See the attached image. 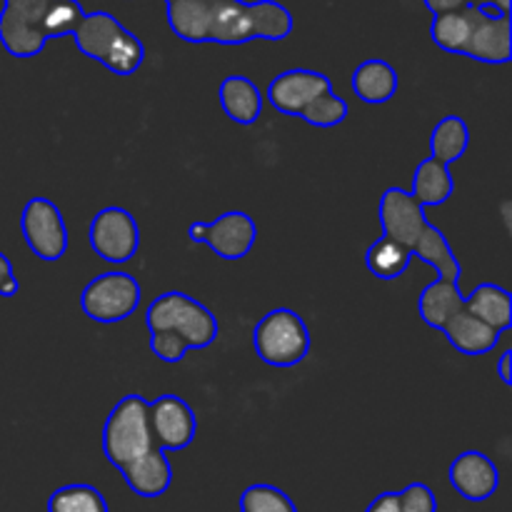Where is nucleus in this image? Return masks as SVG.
Wrapping results in <instances>:
<instances>
[{
	"mask_svg": "<svg viewBox=\"0 0 512 512\" xmlns=\"http://www.w3.org/2000/svg\"><path fill=\"white\" fill-rule=\"evenodd\" d=\"M510 363H512V350L508 348L498 358V375H500V380H503V383L508 385V388L512 385V368H510Z\"/></svg>",
	"mask_w": 512,
	"mask_h": 512,
	"instance_id": "72a5a7b5",
	"label": "nucleus"
},
{
	"mask_svg": "<svg viewBox=\"0 0 512 512\" xmlns=\"http://www.w3.org/2000/svg\"><path fill=\"white\" fill-rule=\"evenodd\" d=\"M20 233L35 258L58 263L68 250V225L58 205L48 198H30L20 213Z\"/></svg>",
	"mask_w": 512,
	"mask_h": 512,
	"instance_id": "9d476101",
	"label": "nucleus"
},
{
	"mask_svg": "<svg viewBox=\"0 0 512 512\" xmlns=\"http://www.w3.org/2000/svg\"><path fill=\"white\" fill-rule=\"evenodd\" d=\"M413 198L423 208H438L445 205L455 193V180L450 175V165L438 163L435 158L420 160L413 175Z\"/></svg>",
	"mask_w": 512,
	"mask_h": 512,
	"instance_id": "5701e85b",
	"label": "nucleus"
},
{
	"mask_svg": "<svg viewBox=\"0 0 512 512\" xmlns=\"http://www.w3.org/2000/svg\"><path fill=\"white\" fill-rule=\"evenodd\" d=\"M465 58L478 63L505 65L512 58V23L510 15H488L470 5V33L465 40Z\"/></svg>",
	"mask_w": 512,
	"mask_h": 512,
	"instance_id": "4468645a",
	"label": "nucleus"
},
{
	"mask_svg": "<svg viewBox=\"0 0 512 512\" xmlns=\"http://www.w3.org/2000/svg\"><path fill=\"white\" fill-rule=\"evenodd\" d=\"M148 333H173L185 340L190 350H205L218 340V318L208 305L180 290H165L145 308Z\"/></svg>",
	"mask_w": 512,
	"mask_h": 512,
	"instance_id": "20e7f679",
	"label": "nucleus"
},
{
	"mask_svg": "<svg viewBox=\"0 0 512 512\" xmlns=\"http://www.w3.org/2000/svg\"><path fill=\"white\" fill-rule=\"evenodd\" d=\"M20 293V283L15 278L13 263L8 260V255L0 253V298H15Z\"/></svg>",
	"mask_w": 512,
	"mask_h": 512,
	"instance_id": "7c9ffc66",
	"label": "nucleus"
},
{
	"mask_svg": "<svg viewBox=\"0 0 512 512\" xmlns=\"http://www.w3.org/2000/svg\"><path fill=\"white\" fill-rule=\"evenodd\" d=\"M348 113V103H345L335 90H330V93L320 95L315 103H310L308 108L300 113V118L308 125H313V128H338L340 123H345Z\"/></svg>",
	"mask_w": 512,
	"mask_h": 512,
	"instance_id": "cd10ccee",
	"label": "nucleus"
},
{
	"mask_svg": "<svg viewBox=\"0 0 512 512\" xmlns=\"http://www.w3.org/2000/svg\"><path fill=\"white\" fill-rule=\"evenodd\" d=\"M365 512H400L398 508V493L388 490V493H380L373 503L368 505Z\"/></svg>",
	"mask_w": 512,
	"mask_h": 512,
	"instance_id": "473e14b6",
	"label": "nucleus"
},
{
	"mask_svg": "<svg viewBox=\"0 0 512 512\" xmlns=\"http://www.w3.org/2000/svg\"><path fill=\"white\" fill-rule=\"evenodd\" d=\"M188 238L193 243L208 245L218 258L243 260L258 240V225L243 210H228L215 220H198L188 225Z\"/></svg>",
	"mask_w": 512,
	"mask_h": 512,
	"instance_id": "1a4fd4ad",
	"label": "nucleus"
},
{
	"mask_svg": "<svg viewBox=\"0 0 512 512\" xmlns=\"http://www.w3.org/2000/svg\"><path fill=\"white\" fill-rule=\"evenodd\" d=\"M148 420L155 448H160L163 453L168 450L178 453V450L190 448L195 433H198L193 408L178 395H160L153 403H148Z\"/></svg>",
	"mask_w": 512,
	"mask_h": 512,
	"instance_id": "9b49d317",
	"label": "nucleus"
},
{
	"mask_svg": "<svg viewBox=\"0 0 512 512\" xmlns=\"http://www.w3.org/2000/svg\"><path fill=\"white\" fill-rule=\"evenodd\" d=\"M333 83L325 73L310 68H293L283 70L280 75H275L268 85V103L273 105V110H278L280 115H290V118H300L305 108L310 103L320 98V95L330 93Z\"/></svg>",
	"mask_w": 512,
	"mask_h": 512,
	"instance_id": "ddd939ff",
	"label": "nucleus"
},
{
	"mask_svg": "<svg viewBox=\"0 0 512 512\" xmlns=\"http://www.w3.org/2000/svg\"><path fill=\"white\" fill-rule=\"evenodd\" d=\"M380 228H383V238L393 240V243L403 245V248L413 250L423 230L428 228V218H425V208L413 198V193L405 188H385L380 195L378 205Z\"/></svg>",
	"mask_w": 512,
	"mask_h": 512,
	"instance_id": "f8f14e48",
	"label": "nucleus"
},
{
	"mask_svg": "<svg viewBox=\"0 0 512 512\" xmlns=\"http://www.w3.org/2000/svg\"><path fill=\"white\" fill-rule=\"evenodd\" d=\"M220 108H223L225 118H230L238 125H253L258 123L260 113H263V93L258 85L245 75H228L218 88Z\"/></svg>",
	"mask_w": 512,
	"mask_h": 512,
	"instance_id": "f3484780",
	"label": "nucleus"
},
{
	"mask_svg": "<svg viewBox=\"0 0 512 512\" xmlns=\"http://www.w3.org/2000/svg\"><path fill=\"white\" fill-rule=\"evenodd\" d=\"M465 295L458 283L435 278L433 283L425 285L418 295V313L428 328H435L443 333L445 325L463 310Z\"/></svg>",
	"mask_w": 512,
	"mask_h": 512,
	"instance_id": "6ab92c4d",
	"label": "nucleus"
},
{
	"mask_svg": "<svg viewBox=\"0 0 512 512\" xmlns=\"http://www.w3.org/2000/svg\"><path fill=\"white\" fill-rule=\"evenodd\" d=\"M83 15L80 0H3L0 45L13 58H35L48 40L73 35Z\"/></svg>",
	"mask_w": 512,
	"mask_h": 512,
	"instance_id": "f03ea898",
	"label": "nucleus"
},
{
	"mask_svg": "<svg viewBox=\"0 0 512 512\" xmlns=\"http://www.w3.org/2000/svg\"><path fill=\"white\" fill-rule=\"evenodd\" d=\"M73 40L85 58L95 60L115 75H133L145 63L143 40L130 33L108 10L85 13Z\"/></svg>",
	"mask_w": 512,
	"mask_h": 512,
	"instance_id": "7ed1b4c3",
	"label": "nucleus"
},
{
	"mask_svg": "<svg viewBox=\"0 0 512 512\" xmlns=\"http://www.w3.org/2000/svg\"><path fill=\"white\" fill-rule=\"evenodd\" d=\"M150 350H153L155 358H160L163 363L168 365H178L183 363V358L188 355V345H185L183 338L173 333H150L148 340Z\"/></svg>",
	"mask_w": 512,
	"mask_h": 512,
	"instance_id": "c756f323",
	"label": "nucleus"
},
{
	"mask_svg": "<svg viewBox=\"0 0 512 512\" xmlns=\"http://www.w3.org/2000/svg\"><path fill=\"white\" fill-rule=\"evenodd\" d=\"M413 253L388 238H380L365 250V268L378 280H398L410 268Z\"/></svg>",
	"mask_w": 512,
	"mask_h": 512,
	"instance_id": "393cba45",
	"label": "nucleus"
},
{
	"mask_svg": "<svg viewBox=\"0 0 512 512\" xmlns=\"http://www.w3.org/2000/svg\"><path fill=\"white\" fill-rule=\"evenodd\" d=\"M443 333H445V340L453 345V350H458L460 355H468V358H478V355L493 353L500 343L498 330L485 325L483 320L470 315L465 308L460 310L448 325H445Z\"/></svg>",
	"mask_w": 512,
	"mask_h": 512,
	"instance_id": "a211bd4d",
	"label": "nucleus"
},
{
	"mask_svg": "<svg viewBox=\"0 0 512 512\" xmlns=\"http://www.w3.org/2000/svg\"><path fill=\"white\" fill-rule=\"evenodd\" d=\"M143 290L125 270H108L90 280L80 293V310L93 323L113 325L128 320L140 308Z\"/></svg>",
	"mask_w": 512,
	"mask_h": 512,
	"instance_id": "0eeeda50",
	"label": "nucleus"
},
{
	"mask_svg": "<svg viewBox=\"0 0 512 512\" xmlns=\"http://www.w3.org/2000/svg\"><path fill=\"white\" fill-rule=\"evenodd\" d=\"M470 145V128L460 115H445L430 133V158L443 165L458 163Z\"/></svg>",
	"mask_w": 512,
	"mask_h": 512,
	"instance_id": "b1692460",
	"label": "nucleus"
},
{
	"mask_svg": "<svg viewBox=\"0 0 512 512\" xmlns=\"http://www.w3.org/2000/svg\"><path fill=\"white\" fill-rule=\"evenodd\" d=\"M310 330L305 320L290 308H275L258 320L253 345L258 358L270 368L288 370L303 363L310 353Z\"/></svg>",
	"mask_w": 512,
	"mask_h": 512,
	"instance_id": "423d86ee",
	"label": "nucleus"
},
{
	"mask_svg": "<svg viewBox=\"0 0 512 512\" xmlns=\"http://www.w3.org/2000/svg\"><path fill=\"white\" fill-rule=\"evenodd\" d=\"M423 5L433 15H445L455 13V10H463L468 5V0H423Z\"/></svg>",
	"mask_w": 512,
	"mask_h": 512,
	"instance_id": "2f4dec72",
	"label": "nucleus"
},
{
	"mask_svg": "<svg viewBox=\"0 0 512 512\" xmlns=\"http://www.w3.org/2000/svg\"><path fill=\"white\" fill-rule=\"evenodd\" d=\"M103 455L113 468L123 470L135 460L153 453V433L148 420V400L143 395H125L110 410L103 425Z\"/></svg>",
	"mask_w": 512,
	"mask_h": 512,
	"instance_id": "39448f33",
	"label": "nucleus"
},
{
	"mask_svg": "<svg viewBox=\"0 0 512 512\" xmlns=\"http://www.w3.org/2000/svg\"><path fill=\"white\" fill-rule=\"evenodd\" d=\"M490 5H493L500 15H510V0H493Z\"/></svg>",
	"mask_w": 512,
	"mask_h": 512,
	"instance_id": "f704fd0d",
	"label": "nucleus"
},
{
	"mask_svg": "<svg viewBox=\"0 0 512 512\" xmlns=\"http://www.w3.org/2000/svg\"><path fill=\"white\" fill-rule=\"evenodd\" d=\"M410 253L423 260L425 265H430L440 280L460 283V278H463V265H460L458 255L453 253L443 230L435 228V225L428 223V228L423 230V235H420Z\"/></svg>",
	"mask_w": 512,
	"mask_h": 512,
	"instance_id": "4be33fe9",
	"label": "nucleus"
},
{
	"mask_svg": "<svg viewBox=\"0 0 512 512\" xmlns=\"http://www.w3.org/2000/svg\"><path fill=\"white\" fill-rule=\"evenodd\" d=\"M170 30L193 45H245L285 40L295 28L293 13L278 0H163Z\"/></svg>",
	"mask_w": 512,
	"mask_h": 512,
	"instance_id": "f257e3e1",
	"label": "nucleus"
},
{
	"mask_svg": "<svg viewBox=\"0 0 512 512\" xmlns=\"http://www.w3.org/2000/svg\"><path fill=\"white\" fill-rule=\"evenodd\" d=\"M398 70L388 63V60L370 58L363 60L358 68L353 70V90L363 103L368 105H383L395 98L398 93Z\"/></svg>",
	"mask_w": 512,
	"mask_h": 512,
	"instance_id": "aec40b11",
	"label": "nucleus"
},
{
	"mask_svg": "<svg viewBox=\"0 0 512 512\" xmlns=\"http://www.w3.org/2000/svg\"><path fill=\"white\" fill-rule=\"evenodd\" d=\"M400 512H438V498L425 483H410L398 493Z\"/></svg>",
	"mask_w": 512,
	"mask_h": 512,
	"instance_id": "c85d7f7f",
	"label": "nucleus"
},
{
	"mask_svg": "<svg viewBox=\"0 0 512 512\" xmlns=\"http://www.w3.org/2000/svg\"><path fill=\"white\" fill-rule=\"evenodd\" d=\"M493 0H468V5H475V8H485V5H490Z\"/></svg>",
	"mask_w": 512,
	"mask_h": 512,
	"instance_id": "c9c22d12",
	"label": "nucleus"
},
{
	"mask_svg": "<svg viewBox=\"0 0 512 512\" xmlns=\"http://www.w3.org/2000/svg\"><path fill=\"white\" fill-rule=\"evenodd\" d=\"M240 512H298L288 493L268 483H255L240 493Z\"/></svg>",
	"mask_w": 512,
	"mask_h": 512,
	"instance_id": "bb28decb",
	"label": "nucleus"
},
{
	"mask_svg": "<svg viewBox=\"0 0 512 512\" xmlns=\"http://www.w3.org/2000/svg\"><path fill=\"white\" fill-rule=\"evenodd\" d=\"M448 480L460 498H465L468 503H483L498 493L500 470L480 450H465L450 465Z\"/></svg>",
	"mask_w": 512,
	"mask_h": 512,
	"instance_id": "2eb2a0df",
	"label": "nucleus"
},
{
	"mask_svg": "<svg viewBox=\"0 0 512 512\" xmlns=\"http://www.w3.org/2000/svg\"><path fill=\"white\" fill-rule=\"evenodd\" d=\"M48 512H110L103 493L88 483L63 485L48 498Z\"/></svg>",
	"mask_w": 512,
	"mask_h": 512,
	"instance_id": "a878e982",
	"label": "nucleus"
},
{
	"mask_svg": "<svg viewBox=\"0 0 512 512\" xmlns=\"http://www.w3.org/2000/svg\"><path fill=\"white\" fill-rule=\"evenodd\" d=\"M463 308L498 333L512 325V298L503 285L480 283L473 293L465 295Z\"/></svg>",
	"mask_w": 512,
	"mask_h": 512,
	"instance_id": "412c9836",
	"label": "nucleus"
},
{
	"mask_svg": "<svg viewBox=\"0 0 512 512\" xmlns=\"http://www.w3.org/2000/svg\"><path fill=\"white\" fill-rule=\"evenodd\" d=\"M88 243L98 258L110 265H125L140 250V228L133 213L120 205L98 210L90 220Z\"/></svg>",
	"mask_w": 512,
	"mask_h": 512,
	"instance_id": "6e6552de",
	"label": "nucleus"
},
{
	"mask_svg": "<svg viewBox=\"0 0 512 512\" xmlns=\"http://www.w3.org/2000/svg\"><path fill=\"white\" fill-rule=\"evenodd\" d=\"M120 475L135 495L153 500L168 493L170 483H173V465L163 450L155 448L153 453L120 470Z\"/></svg>",
	"mask_w": 512,
	"mask_h": 512,
	"instance_id": "dca6fc26",
	"label": "nucleus"
}]
</instances>
